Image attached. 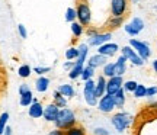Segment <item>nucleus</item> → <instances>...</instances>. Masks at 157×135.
Returning a JSON list of instances; mask_svg holds the SVG:
<instances>
[{
    "label": "nucleus",
    "mask_w": 157,
    "mask_h": 135,
    "mask_svg": "<svg viewBox=\"0 0 157 135\" xmlns=\"http://www.w3.org/2000/svg\"><path fill=\"white\" fill-rule=\"evenodd\" d=\"M118 51H119V47H118V44H115V42H105V44H102L101 47H98V52L99 54H102V55H106V57H112L115 55Z\"/></svg>",
    "instance_id": "nucleus-13"
},
{
    "label": "nucleus",
    "mask_w": 157,
    "mask_h": 135,
    "mask_svg": "<svg viewBox=\"0 0 157 135\" xmlns=\"http://www.w3.org/2000/svg\"><path fill=\"white\" fill-rule=\"evenodd\" d=\"M121 52H122V55L127 57V60L131 61L134 66H137V67L144 66V60L135 52V50L131 47V45H125V47H122V48H121Z\"/></svg>",
    "instance_id": "nucleus-6"
},
{
    "label": "nucleus",
    "mask_w": 157,
    "mask_h": 135,
    "mask_svg": "<svg viewBox=\"0 0 157 135\" xmlns=\"http://www.w3.org/2000/svg\"><path fill=\"white\" fill-rule=\"evenodd\" d=\"M111 122H112L113 128H115L118 132H124V131L131 125V122H132V116L127 112H118L112 116Z\"/></svg>",
    "instance_id": "nucleus-2"
},
{
    "label": "nucleus",
    "mask_w": 157,
    "mask_h": 135,
    "mask_svg": "<svg viewBox=\"0 0 157 135\" xmlns=\"http://www.w3.org/2000/svg\"><path fill=\"white\" fill-rule=\"evenodd\" d=\"M66 22H68V23H71V22H74L76 19H77V13H76V9L74 7H68L67 10H66Z\"/></svg>",
    "instance_id": "nucleus-31"
},
{
    "label": "nucleus",
    "mask_w": 157,
    "mask_h": 135,
    "mask_svg": "<svg viewBox=\"0 0 157 135\" xmlns=\"http://www.w3.org/2000/svg\"><path fill=\"white\" fill-rule=\"evenodd\" d=\"M106 93V77L105 76H99V79L95 84V96L99 99Z\"/></svg>",
    "instance_id": "nucleus-16"
},
{
    "label": "nucleus",
    "mask_w": 157,
    "mask_h": 135,
    "mask_svg": "<svg viewBox=\"0 0 157 135\" xmlns=\"http://www.w3.org/2000/svg\"><path fill=\"white\" fill-rule=\"evenodd\" d=\"M125 32L129 35V36H137L141 31L144 29V21L141 17H134L129 23H127L125 26Z\"/></svg>",
    "instance_id": "nucleus-8"
},
{
    "label": "nucleus",
    "mask_w": 157,
    "mask_h": 135,
    "mask_svg": "<svg viewBox=\"0 0 157 135\" xmlns=\"http://www.w3.org/2000/svg\"><path fill=\"white\" fill-rule=\"evenodd\" d=\"M76 13H77V21L83 26H87L92 22V10L87 2H78L77 7H76Z\"/></svg>",
    "instance_id": "nucleus-3"
},
{
    "label": "nucleus",
    "mask_w": 157,
    "mask_h": 135,
    "mask_svg": "<svg viewBox=\"0 0 157 135\" xmlns=\"http://www.w3.org/2000/svg\"><path fill=\"white\" fill-rule=\"evenodd\" d=\"M3 135H12V128H10V126H6Z\"/></svg>",
    "instance_id": "nucleus-43"
},
{
    "label": "nucleus",
    "mask_w": 157,
    "mask_h": 135,
    "mask_svg": "<svg viewBox=\"0 0 157 135\" xmlns=\"http://www.w3.org/2000/svg\"><path fill=\"white\" fill-rule=\"evenodd\" d=\"M153 70L157 73V60H154V61H153Z\"/></svg>",
    "instance_id": "nucleus-45"
},
{
    "label": "nucleus",
    "mask_w": 157,
    "mask_h": 135,
    "mask_svg": "<svg viewBox=\"0 0 157 135\" xmlns=\"http://www.w3.org/2000/svg\"><path fill=\"white\" fill-rule=\"evenodd\" d=\"M31 73H32V68L29 67L28 64H23V66H21V67H19V70H17L19 77H22V79H28L29 76H31Z\"/></svg>",
    "instance_id": "nucleus-29"
},
{
    "label": "nucleus",
    "mask_w": 157,
    "mask_h": 135,
    "mask_svg": "<svg viewBox=\"0 0 157 135\" xmlns=\"http://www.w3.org/2000/svg\"><path fill=\"white\" fill-rule=\"evenodd\" d=\"M64 55H66L67 60H71V61H73V60H76L78 57V50L76 47H70L68 50H66V54H64Z\"/></svg>",
    "instance_id": "nucleus-32"
},
{
    "label": "nucleus",
    "mask_w": 157,
    "mask_h": 135,
    "mask_svg": "<svg viewBox=\"0 0 157 135\" xmlns=\"http://www.w3.org/2000/svg\"><path fill=\"white\" fill-rule=\"evenodd\" d=\"M50 83H51V80L48 77L39 76L38 79H36V81H35V90L39 92V93H45L48 90V87H50Z\"/></svg>",
    "instance_id": "nucleus-17"
},
{
    "label": "nucleus",
    "mask_w": 157,
    "mask_h": 135,
    "mask_svg": "<svg viewBox=\"0 0 157 135\" xmlns=\"http://www.w3.org/2000/svg\"><path fill=\"white\" fill-rule=\"evenodd\" d=\"M131 2H132V3H137V2H138V0H131Z\"/></svg>",
    "instance_id": "nucleus-47"
},
{
    "label": "nucleus",
    "mask_w": 157,
    "mask_h": 135,
    "mask_svg": "<svg viewBox=\"0 0 157 135\" xmlns=\"http://www.w3.org/2000/svg\"><path fill=\"white\" fill-rule=\"evenodd\" d=\"M52 100H54L52 103H56L60 109H63V107L67 106V97H64V96H63L58 90H56V92H54V95H52Z\"/></svg>",
    "instance_id": "nucleus-21"
},
{
    "label": "nucleus",
    "mask_w": 157,
    "mask_h": 135,
    "mask_svg": "<svg viewBox=\"0 0 157 135\" xmlns=\"http://www.w3.org/2000/svg\"><path fill=\"white\" fill-rule=\"evenodd\" d=\"M95 135H109V132H108V129H105V128H96Z\"/></svg>",
    "instance_id": "nucleus-40"
},
{
    "label": "nucleus",
    "mask_w": 157,
    "mask_h": 135,
    "mask_svg": "<svg viewBox=\"0 0 157 135\" xmlns=\"http://www.w3.org/2000/svg\"><path fill=\"white\" fill-rule=\"evenodd\" d=\"M127 57L121 55L115 62V76H124L127 71Z\"/></svg>",
    "instance_id": "nucleus-19"
},
{
    "label": "nucleus",
    "mask_w": 157,
    "mask_h": 135,
    "mask_svg": "<svg viewBox=\"0 0 157 135\" xmlns=\"http://www.w3.org/2000/svg\"><path fill=\"white\" fill-rule=\"evenodd\" d=\"M17 32H19V35H21V38H23V39L28 36V31H26V28H25V25H22V23L17 25Z\"/></svg>",
    "instance_id": "nucleus-37"
},
{
    "label": "nucleus",
    "mask_w": 157,
    "mask_h": 135,
    "mask_svg": "<svg viewBox=\"0 0 157 135\" xmlns=\"http://www.w3.org/2000/svg\"><path fill=\"white\" fill-rule=\"evenodd\" d=\"M137 86H138V83H137V81H134V80H128V81H125V83L122 84V89L125 90V92L132 93V92L137 89Z\"/></svg>",
    "instance_id": "nucleus-33"
},
{
    "label": "nucleus",
    "mask_w": 157,
    "mask_h": 135,
    "mask_svg": "<svg viewBox=\"0 0 157 135\" xmlns=\"http://www.w3.org/2000/svg\"><path fill=\"white\" fill-rule=\"evenodd\" d=\"M106 55H102V54H95V55H92L87 60V66H90V67L93 68H98V67H102V66H105L106 64Z\"/></svg>",
    "instance_id": "nucleus-15"
},
{
    "label": "nucleus",
    "mask_w": 157,
    "mask_h": 135,
    "mask_svg": "<svg viewBox=\"0 0 157 135\" xmlns=\"http://www.w3.org/2000/svg\"><path fill=\"white\" fill-rule=\"evenodd\" d=\"M95 70L96 68L90 67V66H86V67L83 68V73H82V76H80V79L83 80V81L92 79V77H93V74H95Z\"/></svg>",
    "instance_id": "nucleus-30"
},
{
    "label": "nucleus",
    "mask_w": 157,
    "mask_h": 135,
    "mask_svg": "<svg viewBox=\"0 0 157 135\" xmlns=\"http://www.w3.org/2000/svg\"><path fill=\"white\" fill-rule=\"evenodd\" d=\"M47 135H66V132L63 129H58V128H56V129H52V131H50Z\"/></svg>",
    "instance_id": "nucleus-41"
},
{
    "label": "nucleus",
    "mask_w": 157,
    "mask_h": 135,
    "mask_svg": "<svg viewBox=\"0 0 157 135\" xmlns=\"http://www.w3.org/2000/svg\"><path fill=\"white\" fill-rule=\"evenodd\" d=\"M70 28H71V32H73V35L76 36V38H80L84 32L83 25H82L80 22H77V21H74V22L70 23Z\"/></svg>",
    "instance_id": "nucleus-25"
},
{
    "label": "nucleus",
    "mask_w": 157,
    "mask_h": 135,
    "mask_svg": "<svg viewBox=\"0 0 157 135\" xmlns=\"http://www.w3.org/2000/svg\"><path fill=\"white\" fill-rule=\"evenodd\" d=\"M95 81L92 79L86 80L84 81V89H83V96H84V100L89 106H98V97L95 96Z\"/></svg>",
    "instance_id": "nucleus-4"
},
{
    "label": "nucleus",
    "mask_w": 157,
    "mask_h": 135,
    "mask_svg": "<svg viewBox=\"0 0 157 135\" xmlns=\"http://www.w3.org/2000/svg\"><path fill=\"white\" fill-rule=\"evenodd\" d=\"M103 76L108 77V79L115 76V62H106L103 66Z\"/></svg>",
    "instance_id": "nucleus-28"
},
{
    "label": "nucleus",
    "mask_w": 157,
    "mask_h": 135,
    "mask_svg": "<svg viewBox=\"0 0 157 135\" xmlns=\"http://www.w3.org/2000/svg\"><path fill=\"white\" fill-rule=\"evenodd\" d=\"M122 76H113L106 81V93L108 95H115L119 89H122Z\"/></svg>",
    "instance_id": "nucleus-11"
},
{
    "label": "nucleus",
    "mask_w": 157,
    "mask_h": 135,
    "mask_svg": "<svg viewBox=\"0 0 157 135\" xmlns=\"http://www.w3.org/2000/svg\"><path fill=\"white\" fill-rule=\"evenodd\" d=\"M112 38V34L111 32H98V34L92 35L89 36V39H87V45L90 47H101L102 44H105V42H109Z\"/></svg>",
    "instance_id": "nucleus-9"
},
{
    "label": "nucleus",
    "mask_w": 157,
    "mask_h": 135,
    "mask_svg": "<svg viewBox=\"0 0 157 135\" xmlns=\"http://www.w3.org/2000/svg\"><path fill=\"white\" fill-rule=\"evenodd\" d=\"M83 68H84L83 64H76V66L68 71V77L71 80H77L78 77L82 76V73H83Z\"/></svg>",
    "instance_id": "nucleus-24"
},
{
    "label": "nucleus",
    "mask_w": 157,
    "mask_h": 135,
    "mask_svg": "<svg viewBox=\"0 0 157 135\" xmlns=\"http://www.w3.org/2000/svg\"><path fill=\"white\" fill-rule=\"evenodd\" d=\"M64 132H66V135H86L84 128L83 126H80V125H73V126L67 128Z\"/></svg>",
    "instance_id": "nucleus-27"
},
{
    "label": "nucleus",
    "mask_w": 157,
    "mask_h": 135,
    "mask_svg": "<svg viewBox=\"0 0 157 135\" xmlns=\"http://www.w3.org/2000/svg\"><path fill=\"white\" fill-rule=\"evenodd\" d=\"M76 121L77 119H76V115H74L73 111L70 107H63V109H60L58 118H57V121L54 124H56V128L66 131L67 128L76 125Z\"/></svg>",
    "instance_id": "nucleus-1"
},
{
    "label": "nucleus",
    "mask_w": 157,
    "mask_h": 135,
    "mask_svg": "<svg viewBox=\"0 0 157 135\" xmlns=\"http://www.w3.org/2000/svg\"><path fill=\"white\" fill-rule=\"evenodd\" d=\"M95 34H98L96 29H89V31H87V36H92V35H95Z\"/></svg>",
    "instance_id": "nucleus-44"
},
{
    "label": "nucleus",
    "mask_w": 157,
    "mask_h": 135,
    "mask_svg": "<svg viewBox=\"0 0 157 135\" xmlns=\"http://www.w3.org/2000/svg\"><path fill=\"white\" fill-rule=\"evenodd\" d=\"M113 96V100H115V106L117 107H122L125 105V90L119 89Z\"/></svg>",
    "instance_id": "nucleus-23"
},
{
    "label": "nucleus",
    "mask_w": 157,
    "mask_h": 135,
    "mask_svg": "<svg viewBox=\"0 0 157 135\" xmlns=\"http://www.w3.org/2000/svg\"><path fill=\"white\" fill-rule=\"evenodd\" d=\"M51 67H34V73H36L38 76H44L45 73H50Z\"/></svg>",
    "instance_id": "nucleus-36"
},
{
    "label": "nucleus",
    "mask_w": 157,
    "mask_h": 135,
    "mask_svg": "<svg viewBox=\"0 0 157 135\" xmlns=\"http://www.w3.org/2000/svg\"><path fill=\"white\" fill-rule=\"evenodd\" d=\"M7 121H9V113H7V112L2 113V115H0V135L5 132V128H6Z\"/></svg>",
    "instance_id": "nucleus-35"
},
{
    "label": "nucleus",
    "mask_w": 157,
    "mask_h": 135,
    "mask_svg": "<svg viewBox=\"0 0 157 135\" xmlns=\"http://www.w3.org/2000/svg\"><path fill=\"white\" fill-rule=\"evenodd\" d=\"M157 95V87L156 86H151V87H147V96L151 97V96H156Z\"/></svg>",
    "instance_id": "nucleus-39"
},
{
    "label": "nucleus",
    "mask_w": 157,
    "mask_h": 135,
    "mask_svg": "<svg viewBox=\"0 0 157 135\" xmlns=\"http://www.w3.org/2000/svg\"><path fill=\"white\" fill-rule=\"evenodd\" d=\"M98 107H99V111L103 113H111L115 109V100H113V96L112 95H105L99 97V100H98Z\"/></svg>",
    "instance_id": "nucleus-7"
},
{
    "label": "nucleus",
    "mask_w": 157,
    "mask_h": 135,
    "mask_svg": "<svg viewBox=\"0 0 157 135\" xmlns=\"http://www.w3.org/2000/svg\"><path fill=\"white\" fill-rule=\"evenodd\" d=\"M28 115L31 116L32 119H39L42 118L44 115V106L39 103L36 99H34V102L29 105V109H28Z\"/></svg>",
    "instance_id": "nucleus-14"
},
{
    "label": "nucleus",
    "mask_w": 157,
    "mask_h": 135,
    "mask_svg": "<svg viewBox=\"0 0 157 135\" xmlns=\"http://www.w3.org/2000/svg\"><path fill=\"white\" fill-rule=\"evenodd\" d=\"M57 90H58V92H60L64 97H67V99H71V97H74V96H76L74 87L71 84H60Z\"/></svg>",
    "instance_id": "nucleus-20"
},
{
    "label": "nucleus",
    "mask_w": 157,
    "mask_h": 135,
    "mask_svg": "<svg viewBox=\"0 0 157 135\" xmlns=\"http://www.w3.org/2000/svg\"><path fill=\"white\" fill-rule=\"evenodd\" d=\"M58 113H60V107L57 106L56 103H50L44 107V115L42 118L47 121V122H56L57 118H58Z\"/></svg>",
    "instance_id": "nucleus-12"
},
{
    "label": "nucleus",
    "mask_w": 157,
    "mask_h": 135,
    "mask_svg": "<svg viewBox=\"0 0 157 135\" xmlns=\"http://www.w3.org/2000/svg\"><path fill=\"white\" fill-rule=\"evenodd\" d=\"M28 90H29L28 84H21V87H19V95H22V93L28 92Z\"/></svg>",
    "instance_id": "nucleus-42"
},
{
    "label": "nucleus",
    "mask_w": 157,
    "mask_h": 135,
    "mask_svg": "<svg viewBox=\"0 0 157 135\" xmlns=\"http://www.w3.org/2000/svg\"><path fill=\"white\" fill-rule=\"evenodd\" d=\"M129 45L132 47L135 50V52L138 54V55L146 61V60H148L150 57H151V50H150V47L146 44V42H143V41H138V39H129Z\"/></svg>",
    "instance_id": "nucleus-5"
},
{
    "label": "nucleus",
    "mask_w": 157,
    "mask_h": 135,
    "mask_svg": "<svg viewBox=\"0 0 157 135\" xmlns=\"http://www.w3.org/2000/svg\"><path fill=\"white\" fill-rule=\"evenodd\" d=\"M78 50V57L76 58V64H83L87 61V52H89V45L87 44H80L77 47Z\"/></svg>",
    "instance_id": "nucleus-18"
},
{
    "label": "nucleus",
    "mask_w": 157,
    "mask_h": 135,
    "mask_svg": "<svg viewBox=\"0 0 157 135\" xmlns=\"http://www.w3.org/2000/svg\"><path fill=\"white\" fill-rule=\"evenodd\" d=\"M122 25H124V16H111V19L106 23V26L109 29H118Z\"/></svg>",
    "instance_id": "nucleus-22"
},
{
    "label": "nucleus",
    "mask_w": 157,
    "mask_h": 135,
    "mask_svg": "<svg viewBox=\"0 0 157 135\" xmlns=\"http://www.w3.org/2000/svg\"><path fill=\"white\" fill-rule=\"evenodd\" d=\"M150 107H151V109H157V102L151 103V105H150Z\"/></svg>",
    "instance_id": "nucleus-46"
},
{
    "label": "nucleus",
    "mask_w": 157,
    "mask_h": 135,
    "mask_svg": "<svg viewBox=\"0 0 157 135\" xmlns=\"http://www.w3.org/2000/svg\"><path fill=\"white\" fill-rule=\"evenodd\" d=\"M21 96V105L22 106H29L32 102H34V96H32V92L31 90H28V92H25V93H22V95H19Z\"/></svg>",
    "instance_id": "nucleus-26"
},
{
    "label": "nucleus",
    "mask_w": 157,
    "mask_h": 135,
    "mask_svg": "<svg viewBox=\"0 0 157 135\" xmlns=\"http://www.w3.org/2000/svg\"><path fill=\"white\" fill-rule=\"evenodd\" d=\"M132 93H134L135 97H146L147 96V87L144 84H138L137 86V89H135Z\"/></svg>",
    "instance_id": "nucleus-34"
},
{
    "label": "nucleus",
    "mask_w": 157,
    "mask_h": 135,
    "mask_svg": "<svg viewBox=\"0 0 157 135\" xmlns=\"http://www.w3.org/2000/svg\"><path fill=\"white\" fill-rule=\"evenodd\" d=\"M76 66V61H71V60H68V61H66L64 64H63V68L64 70H67V71H70L71 68Z\"/></svg>",
    "instance_id": "nucleus-38"
},
{
    "label": "nucleus",
    "mask_w": 157,
    "mask_h": 135,
    "mask_svg": "<svg viewBox=\"0 0 157 135\" xmlns=\"http://www.w3.org/2000/svg\"><path fill=\"white\" fill-rule=\"evenodd\" d=\"M128 7V0H111V15L112 16H124Z\"/></svg>",
    "instance_id": "nucleus-10"
},
{
    "label": "nucleus",
    "mask_w": 157,
    "mask_h": 135,
    "mask_svg": "<svg viewBox=\"0 0 157 135\" xmlns=\"http://www.w3.org/2000/svg\"><path fill=\"white\" fill-rule=\"evenodd\" d=\"M0 64H2V61H0Z\"/></svg>",
    "instance_id": "nucleus-48"
}]
</instances>
